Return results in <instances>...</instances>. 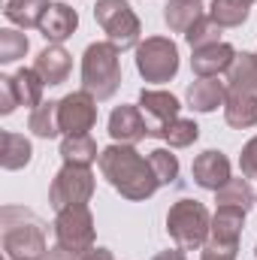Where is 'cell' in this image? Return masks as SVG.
I'll return each instance as SVG.
<instances>
[{
    "mask_svg": "<svg viewBox=\"0 0 257 260\" xmlns=\"http://www.w3.org/2000/svg\"><path fill=\"white\" fill-rule=\"evenodd\" d=\"M100 173L124 200L133 203L154 197V191L160 188L151 160L142 157L133 145H121V142H112L109 148L100 151Z\"/></svg>",
    "mask_w": 257,
    "mask_h": 260,
    "instance_id": "1",
    "label": "cell"
},
{
    "mask_svg": "<svg viewBox=\"0 0 257 260\" xmlns=\"http://www.w3.org/2000/svg\"><path fill=\"white\" fill-rule=\"evenodd\" d=\"M0 236L6 260H43L46 257V224L18 206H3L0 212Z\"/></svg>",
    "mask_w": 257,
    "mask_h": 260,
    "instance_id": "2",
    "label": "cell"
},
{
    "mask_svg": "<svg viewBox=\"0 0 257 260\" xmlns=\"http://www.w3.org/2000/svg\"><path fill=\"white\" fill-rule=\"evenodd\" d=\"M121 88V52L106 43H91L82 55V91H88L97 103L112 100Z\"/></svg>",
    "mask_w": 257,
    "mask_h": 260,
    "instance_id": "3",
    "label": "cell"
},
{
    "mask_svg": "<svg viewBox=\"0 0 257 260\" xmlns=\"http://www.w3.org/2000/svg\"><path fill=\"white\" fill-rule=\"evenodd\" d=\"M209 224H212V215H209V209L200 200H188L185 197V200L173 203L170 212H167V233L185 251H197V248L206 245Z\"/></svg>",
    "mask_w": 257,
    "mask_h": 260,
    "instance_id": "4",
    "label": "cell"
},
{
    "mask_svg": "<svg viewBox=\"0 0 257 260\" xmlns=\"http://www.w3.org/2000/svg\"><path fill=\"white\" fill-rule=\"evenodd\" d=\"M94 18L103 27L106 40L118 52H127V49L139 46L142 24H139V15L133 12V6L127 0H97L94 3Z\"/></svg>",
    "mask_w": 257,
    "mask_h": 260,
    "instance_id": "5",
    "label": "cell"
},
{
    "mask_svg": "<svg viewBox=\"0 0 257 260\" xmlns=\"http://www.w3.org/2000/svg\"><path fill=\"white\" fill-rule=\"evenodd\" d=\"M136 70L145 82H170L179 73V46L170 37H145L136 46Z\"/></svg>",
    "mask_w": 257,
    "mask_h": 260,
    "instance_id": "6",
    "label": "cell"
},
{
    "mask_svg": "<svg viewBox=\"0 0 257 260\" xmlns=\"http://www.w3.org/2000/svg\"><path fill=\"white\" fill-rule=\"evenodd\" d=\"M91 197H94V173H91V167L64 164L58 170V176L52 179V188H49V203H52L55 212H64L70 206H88Z\"/></svg>",
    "mask_w": 257,
    "mask_h": 260,
    "instance_id": "7",
    "label": "cell"
},
{
    "mask_svg": "<svg viewBox=\"0 0 257 260\" xmlns=\"http://www.w3.org/2000/svg\"><path fill=\"white\" fill-rule=\"evenodd\" d=\"M55 242L67 251H88L94 248V215L88 206H70L55 218Z\"/></svg>",
    "mask_w": 257,
    "mask_h": 260,
    "instance_id": "8",
    "label": "cell"
},
{
    "mask_svg": "<svg viewBox=\"0 0 257 260\" xmlns=\"http://www.w3.org/2000/svg\"><path fill=\"white\" fill-rule=\"evenodd\" d=\"M58 121L64 136H85L97 124V100L88 91H73L58 100Z\"/></svg>",
    "mask_w": 257,
    "mask_h": 260,
    "instance_id": "9",
    "label": "cell"
},
{
    "mask_svg": "<svg viewBox=\"0 0 257 260\" xmlns=\"http://www.w3.org/2000/svg\"><path fill=\"white\" fill-rule=\"evenodd\" d=\"M139 109L145 115V124H148V136L160 139L164 130L170 127L176 118H179V97L170 94V91H154V88H142L139 94Z\"/></svg>",
    "mask_w": 257,
    "mask_h": 260,
    "instance_id": "10",
    "label": "cell"
},
{
    "mask_svg": "<svg viewBox=\"0 0 257 260\" xmlns=\"http://www.w3.org/2000/svg\"><path fill=\"white\" fill-rule=\"evenodd\" d=\"M245 215H248V212H242V209H236V206H218L215 215H212V224H209V239H206V245H209V248H218V251H239Z\"/></svg>",
    "mask_w": 257,
    "mask_h": 260,
    "instance_id": "11",
    "label": "cell"
},
{
    "mask_svg": "<svg viewBox=\"0 0 257 260\" xmlns=\"http://www.w3.org/2000/svg\"><path fill=\"white\" fill-rule=\"evenodd\" d=\"M109 136L112 142H121V145H136L148 136V124H145V115L139 106H130L121 103L112 109L109 115Z\"/></svg>",
    "mask_w": 257,
    "mask_h": 260,
    "instance_id": "12",
    "label": "cell"
},
{
    "mask_svg": "<svg viewBox=\"0 0 257 260\" xmlns=\"http://www.w3.org/2000/svg\"><path fill=\"white\" fill-rule=\"evenodd\" d=\"M191 176H194V182H197L200 188H206V191H218L221 185H227V182L233 179V176H230V160H227V154L218 151V148H209V151H203V154L194 157Z\"/></svg>",
    "mask_w": 257,
    "mask_h": 260,
    "instance_id": "13",
    "label": "cell"
},
{
    "mask_svg": "<svg viewBox=\"0 0 257 260\" xmlns=\"http://www.w3.org/2000/svg\"><path fill=\"white\" fill-rule=\"evenodd\" d=\"M236 55L239 52L230 43H215V46H206V49H194L191 70L197 73V79H215V76H221L233 67Z\"/></svg>",
    "mask_w": 257,
    "mask_h": 260,
    "instance_id": "14",
    "label": "cell"
},
{
    "mask_svg": "<svg viewBox=\"0 0 257 260\" xmlns=\"http://www.w3.org/2000/svg\"><path fill=\"white\" fill-rule=\"evenodd\" d=\"M34 70L40 73V79H43L49 88H55V85H64L67 79H70V73H73V55L67 52L64 46H58V43H49V46H46V49L37 55Z\"/></svg>",
    "mask_w": 257,
    "mask_h": 260,
    "instance_id": "15",
    "label": "cell"
},
{
    "mask_svg": "<svg viewBox=\"0 0 257 260\" xmlns=\"http://www.w3.org/2000/svg\"><path fill=\"white\" fill-rule=\"evenodd\" d=\"M76 27H79V15H76V9L67 6V3H49L46 15H43V21H40V34H43L49 43H58V46L73 37Z\"/></svg>",
    "mask_w": 257,
    "mask_h": 260,
    "instance_id": "16",
    "label": "cell"
},
{
    "mask_svg": "<svg viewBox=\"0 0 257 260\" xmlns=\"http://www.w3.org/2000/svg\"><path fill=\"white\" fill-rule=\"evenodd\" d=\"M227 100V82L215 79H197L188 85V106L194 112H215Z\"/></svg>",
    "mask_w": 257,
    "mask_h": 260,
    "instance_id": "17",
    "label": "cell"
},
{
    "mask_svg": "<svg viewBox=\"0 0 257 260\" xmlns=\"http://www.w3.org/2000/svg\"><path fill=\"white\" fill-rule=\"evenodd\" d=\"M227 91L257 97V52L236 55L233 67L227 70Z\"/></svg>",
    "mask_w": 257,
    "mask_h": 260,
    "instance_id": "18",
    "label": "cell"
},
{
    "mask_svg": "<svg viewBox=\"0 0 257 260\" xmlns=\"http://www.w3.org/2000/svg\"><path fill=\"white\" fill-rule=\"evenodd\" d=\"M224 121L236 130L257 127V97L227 91V100H224Z\"/></svg>",
    "mask_w": 257,
    "mask_h": 260,
    "instance_id": "19",
    "label": "cell"
},
{
    "mask_svg": "<svg viewBox=\"0 0 257 260\" xmlns=\"http://www.w3.org/2000/svg\"><path fill=\"white\" fill-rule=\"evenodd\" d=\"M203 15H206L203 0H170L164 6V21L173 34H188Z\"/></svg>",
    "mask_w": 257,
    "mask_h": 260,
    "instance_id": "20",
    "label": "cell"
},
{
    "mask_svg": "<svg viewBox=\"0 0 257 260\" xmlns=\"http://www.w3.org/2000/svg\"><path fill=\"white\" fill-rule=\"evenodd\" d=\"M46 9H49V0H6L3 15H6V21L30 30V27H40Z\"/></svg>",
    "mask_w": 257,
    "mask_h": 260,
    "instance_id": "21",
    "label": "cell"
},
{
    "mask_svg": "<svg viewBox=\"0 0 257 260\" xmlns=\"http://www.w3.org/2000/svg\"><path fill=\"white\" fill-rule=\"evenodd\" d=\"M3 151H0V164L3 170H24L34 157V148H30V139L21 136V133H12V130H3Z\"/></svg>",
    "mask_w": 257,
    "mask_h": 260,
    "instance_id": "22",
    "label": "cell"
},
{
    "mask_svg": "<svg viewBox=\"0 0 257 260\" xmlns=\"http://www.w3.org/2000/svg\"><path fill=\"white\" fill-rule=\"evenodd\" d=\"M61 157H64V164H73V167H91L94 160H100V151H97V142L91 139V133L64 136L61 139Z\"/></svg>",
    "mask_w": 257,
    "mask_h": 260,
    "instance_id": "23",
    "label": "cell"
},
{
    "mask_svg": "<svg viewBox=\"0 0 257 260\" xmlns=\"http://www.w3.org/2000/svg\"><path fill=\"white\" fill-rule=\"evenodd\" d=\"M27 130L40 139H55L61 136V121H58V100L40 103L37 109H30L27 115Z\"/></svg>",
    "mask_w": 257,
    "mask_h": 260,
    "instance_id": "24",
    "label": "cell"
},
{
    "mask_svg": "<svg viewBox=\"0 0 257 260\" xmlns=\"http://www.w3.org/2000/svg\"><path fill=\"white\" fill-rule=\"evenodd\" d=\"M12 79H15V91H18L21 106L24 109H37L43 103V88H46V82L40 79V73L34 67H21Z\"/></svg>",
    "mask_w": 257,
    "mask_h": 260,
    "instance_id": "25",
    "label": "cell"
},
{
    "mask_svg": "<svg viewBox=\"0 0 257 260\" xmlns=\"http://www.w3.org/2000/svg\"><path fill=\"white\" fill-rule=\"evenodd\" d=\"M215 203H218V206H236V209L248 212L257 203V194L251 191L248 179H230L227 185H221V188L215 191Z\"/></svg>",
    "mask_w": 257,
    "mask_h": 260,
    "instance_id": "26",
    "label": "cell"
},
{
    "mask_svg": "<svg viewBox=\"0 0 257 260\" xmlns=\"http://www.w3.org/2000/svg\"><path fill=\"white\" fill-rule=\"evenodd\" d=\"M248 12H251V6L242 0H212V6H209V15L221 27H242L248 21Z\"/></svg>",
    "mask_w": 257,
    "mask_h": 260,
    "instance_id": "27",
    "label": "cell"
},
{
    "mask_svg": "<svg viewBox=\"0 0 257 260\" xmlns=\"http://www.w3.org/2000/svg\"><path fill=\"white\" fill-rule=\"evenodd\" d=\"M221 24L212 18V15H203L197 24H194L191 30L185 34V40H188V46L194 49H206V46H215V43H221Z\"/></svg>",
    "mask_w": 257,
    "mask_h": 260,
    "instance_id": "28",
    "label": "cell"
},
{
    "mask_svg": "<svg viewBox=\"0 0 257 260\" xmlns=\"http://www.w3.org/2000/svg\"><path fill=\"white\" fill-rule=\"evenodd\" d=\"M160 139H164L170 148H188V145H194V142L200 139V127H197L194 118H176L170 127L164 130Z\"/></svg>",
    "mask_w": 257,
    "mask_h": 260,
    "instance_id": "29",
    "label": "cell"
},
{
    "mask_svg": "<svg viewBox=\"0 0 257 260\" xmlns=\"http://www.w3.org/2000/svg\"><path fill=\"white\" fill-rule=\"evenodd\" d=\"M27 49H30V43L21 30H12V27L0 30V64H12V61L24 58Z\"/></svg>",
    "mask_w": 257,
    "mask_h": 260,
    "instance_id": "30",
    "label": "cell"
},
{
    "mask_svg": "<svg viewBox=\"0 0 257 260\" xmlns=\"http://www.w3.org/2000/svg\"><path fill=\"white\" fill-rule=\"evenodd\" d=\"M148 160H151V170H154L160 185H176V179H179V157L170 148H154L148 154Z\"/></svg>",
    "mask_w": 257,
    "mask_h": 260,
    "instance_id": "31",
    "label": "cell"
},
{
    "mask_svg": "<svg viewBox=\"0 0 257 260\" xmlns=\"http://www.w3.org/2000/svg\"><path fill=\"white\" fill-rule=\"evenodd\" d=\"M15 106H21L18 91H15V79L12 76H0V115H12Z\"/></svg>",
    "mask_w": 257,
    "mask_h": 260,
    "instance_id": "32",
    "label": "cell"
},
{
    "mask_svg": "<svg viewBox=\"0 0 257 260\" xmlns=\"http://www.w3.org/2000/svg\"><path fill=\"white\" fill-rule=\"evenodd\" d=\"M239 170H242V176H245V179H257V136H251V139L242 145Z\"/></svg>",
    "mask_w": 257,
    "mask_h": 260,
    "instance_id": "33",
    "label": "cell"
},
{
    "mask_svg": "<svg viewBox=\"0 0 257 260\" xmlns=\"http://www.w3.org/2000/svg\"><path fill=\"white\" fill-rule=\"evenodd\" d=\"M79 260H115L112 257V251L109 248H103V245H94V248H88V251H82Z\"/></svg>",
    "mask_w": 257,
    "mask_h": 260,
    "instance_id": "34",
    "label": "cell"
},
{
    "mask_svg": "<svg viewBox=\"0 0 257 260\" xmlns=\"http://www.w3.org/2000/svg\"><path fill=\"white\" fill-rule=\"evenodd\" d=\"M200 260H236V251H218V248H209V245H203Z\"/></svg>",
    "mask_w": 257,
    "mask_h": 260,
    "instance_id": "35",
    "label": "cell"
},
{
    "mask_svg": "<svg viewBox=\"0 0 257 260\" xmlns=\"http://www.w3.org/2000/svg\"><path fill=\"white\" fill-rule=\"evenodd\" d=\"M43 260H79V254H76V251H67V248H61V245L55 242V248H49Z\"/></svg>",
    "mask_w": 257,
    "mask_h": 260,
    "instance_id": "36",
    "label": "cell"
},
{
    "mask_svg": "<svg viewBox=\"0 0 257 260\" xmlns=\"http://www.w3.org/2000/svg\"><path fill=\"white\" fill-rule=\"evenodd\" d=\"M151 260H188V257H185V248H167V251H157Z\"/></svg>",
    "mask_w": 257,
    "mask_h": 260,
    "instance_id": "37",
    "label": "cell"
},
{
    "mask_svg": "<svg viewBox=\"0 0 257 260\" xmlns=\"http://www.w3.org/2000/svg\"><path fill=\"white\" fill-rule=\"evenodd\" d=\"M242 3H248V6H251V3H254V0H242Z\"/></svg>",
    "mask_w": 257,
    "mask_h": 260,
    "instance_id": "38",
    "label": "cell"
},
{
    "mask_svg": "<svg viewBox=\"0 0 257 260\" xmlns=\"http://www.w3.org/2000/svg\"><path fill=\"white\" fill-rule=\"evenodd\" d=\"M254 257H257V248H254Z\"/></svg>",
    "mask_w": 257,
    "mask_h": 260,
    "instance_id": "39",
    "label": "cell"
}]
</instances>
